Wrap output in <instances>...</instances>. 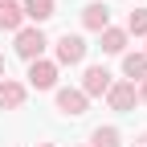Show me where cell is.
Wrapping results in <instances>:
<instances>
[{
	"mask_svg": "<svg viewBox=\"0 0 147 147\" xmlns=\"http://www.w3.org/2000/svg\"><path fill=\"white\" fill-rule=\"evenodd\" d=\"M106 102H110V110L127 115V110L139 102V94H135V82H110V90H106Z\"/></svg>",
	"mask_w": 147,
	"mask_h": 147,
	"instance_id": "cell-1",
	"label": "cell"
},
{
	"mask_svg": "<svg viewBox=\"0 0 147 147\" xmlns=\"http://www.w3.org/2000/svg\"><path fill=\"white\" fill-rule=\"evenodd\" d=\"M41 49H45V33L41 29H21L16 33V53H21L25 61H37Z\"/></svg>",
	"mask_w": 147,
	"mask_h": 147,
	"instance_id": "cell-2",
	"label": "cell"
},
{
	"mask_svg": "<svg viewBox=\"0 0 147 147\" xmlns=\"http://www.w3.org/2000/svg\"><path fill=\"white\" fill-rule=\"evenodd\" d=\"M106 90H110V74H106V65H90L86 78H82V94H86V98H98V94H106Z\"/></svg>",
	"mask_w": 147,
	"mask_h": 147,
	"instance_id": "cell-3",
	"label": "cell"
},
{
	"mask_svg": "<svg viewBox=\"0 0 147 147\" xmlns=\"http://www.w3.org/2000/svg\"><path fill=\"white\" fill-rule=\"evenodd\" d=\"M82 57H86V41L74 37V33H65L61 41H57V61H61V65H78Z\"/></svg>",
	"mask_w": 147,
	"mask_h": 147,
	"instance_id": "cell-4",
	"label": "cell"
},
{
	"mask_svg": "<svg viewBox=\"0 0 147 147\" xmlns=\"http://www.w3.org/2000/svg\"><path fill=\"white\" fill-rule=\"evenodd\" d=\"M29 82H33L37 90H49L53 82H57V65H53V61H41V57H37V61L29 65Z\"/></svg>",
	"mask_w": 147,
	"mask_h": 147,
	"instance_id": "cell-5",
	"label": "cell"
},
{
	"mask_svg": "<svg viewBox=\"0 0 147 147\" xmlns=\"http://www.w3.org/2000/svg\"><path fill=\"white\" fill-rule=\"evenodd\" d=\"M57 110L69 115V119L86 115V94H82V90H57Z\"/></svg>",
	"mask_w": 147,
	"mask_h": 147,
	"instance_id": "cell-6",
	"label": "cell"
},
{
	"mask_svg": "<svg viewBox=\"0 0 147 147\" xmlns=\"http://www.w3.org/2000/svg\"><path fill=\"white\" fill-rule=\"evenodd\" d=\"M82 25H86L90 33L110 29V8H106V4H86V8H82Z\"/></svg>",
	"mask_w": 147,
	"mask_h": 147,
	"instance_id": "cell-7",
	"label": "cell"
},
{
	"mask_svg": "<svg viewBox=\"0 0 147 147\" xmlns=\"http://www.w3.org/2000/svg\"><path fill=\"white\" fill-rule=\"evenodd\" d=\"M25 102V86L21 82H8V78H0V110H16Z\"/></svg>",
	"mask_w": 147,
	"mask_h": 147,
	"instance_id": "cell-8",
	"label": "cell"
},
{
	"mask_svg": "<svg viewBox=\"0 0 147 147\" xmlns=\"http://www.w3.org/2000/svg\"><path fill=\"white\" fill-rule=\"evenodd\" d=\"M21 12L29 16V21H37V25H41V21H49V16H53V0H25V4H21Z\"/></svg>",
	"mask_w": 147,
	"mask_h": 147,
	"instance_id": "cell-9",
	"label": "cell"
},
{
	"mask_svg": "<svg viewBox=\"0 0 147 147\" xmlns=\"http://www.w3.org/2000/svg\"><path fill=\"white\" fill-rule=\"evenodd\" d=\"M21 21H25L21 4H12V0H0V29H21Z\"/></svg>",
	"mask_w": 147,
	"mask_h": 147,
	"instance_id": "cell-10",
	"label": "cell"
},
{
	"mask_svg": "<svg viewBox=\"0 0 147 147\" xmlns=\"http://www.w3.org/2000/svg\"><path fill=\"white\" fill-rule=\"evenodd\" d=\"M123 69H127V78H147V53H127Z\"/></svg>",
	"mask_w": 147,
	"mask_h": 147,
	"instance_id": "cell-11",
	"label": "cell"
},
{
	"mask_svg": "<svg viewBox=\"0 0 147 147\" xmlns=\"http://www.w3.org/2000/svg\"><path fill=\"white\" fill-rule=\"evenodd\" d=\"M102 49L106 53H123L127 49V33L123 29H102Z\"/></svg>",
	"mask_w": 147,
	"mask_h": 147,
	"instance_id": "cell-12",
	"label": "cell"
},
{
	"mask_svg": "<svg viewBox=\"0 0 147 147\" xmlns=\"http://www.w3.org/2000/svg\"><path fill=\"white\" fill-rule=\"evenodd\" d=\"M90 143L94 147H119V131L115 127H98V131L90 135Z\"/></svg>",
	"mask_w": 147,
	"mask_h": 147,
	"instance_id": "cell-13",
	"label": "cell"
},
{
	"mask_svg": "<svg viewBox=\"0 0 147 147\" xmlns=\"http://www.w3.org/2000/svg\"><path fill=\"white\" fill-rule=\"evenodd\" d=\"M127 33H139V37L147 33V8H135L131 16H127Z\"/></svg>",
	"mask_w": 147,
	"mask_h": 147,
	"instance_id": "cell-14",
	"label": "cell"
},
{
	"mask_svg": "<svg viewBox=\"0 0 147 147\" xmlns=\"http://www.w3.org/2000/svg\"><path fill=\"white\" fill-rule=\"evenodd\" d=\"M135 94H139V98H143V102H147V78H143V86H139V90H135Z\"/></svg>",
	"mask_w": 147,
	"mask_h": 147,
	"instance_id": "cell-15",
	"label": "cell"
},
{
	"mask_svg": "<svg viewBox=\"0 0 147 147\" xmlns=\"http://www.w3.org/2000/svg\"><path fill=\"white\" fill-rule=\"evenodd\" d=\"M135 147H147V131H143V135H139V143H135Z\"/></svg>",
	"mask_w": 147,
	"mask_h": 147,
	"instance_id": "cell-16",
	"label": "cell"
},
{
	"mask_svg": "<svg viewBox=\"0 0 147 147\" xmlns=\"http://www.w3.org/2000/svg\"><path fill=\"white\" fill-rule=\"evenodd\" d=\"M0 78H4V57H0Z\"/></svg>",
	"mask_w": 147,
	"mask_h": 147,
	"instance_id": "cell-17",
	"label": "cell"
},
{
	"mask_svg": "<svg viewBox=\"0 0 147 147\" xmlns=\"http://www.w3.org/2000/svg\"><path fill=\"white\" fill-rule=\"evenodd\" d=\"M41 147H53V143H41Z\"/></svg>",
	"mask_w": 147,
	"mask_h": 147,
	"instance_id": "cell-18",
	"label": "cell"
}]
</instances>
